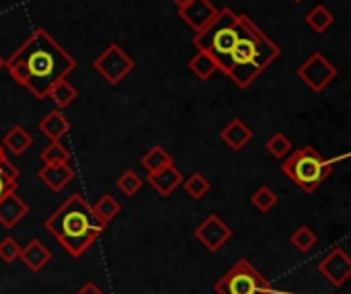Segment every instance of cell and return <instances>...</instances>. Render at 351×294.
Returning <instances> with one entry per match:
<instances>
[{"label":"cell","instance_id":"obj_29","mask_svg":"<svg viewBox=\"0 0 351 294\" xmlns=\"http://www.w3.org/2000/svg\"><path fill=\"white\" fill-rule=\"evenodd\" d=\"M19 256H21V245L12 237L0 241V260L4 264H12L14 260H19Z\"/></svg>","mask_w":351,"mask_h":294},{"label":"cell","instance_id":"obj_21","mask_svg":"<svg viewBox=\"0 0 351 294\" xmlns=\"http://www.w3.org/2000/svg\"><path fill=\"white\" fill-rule=\"evenodd\" d=\"M140 165L146 169V173H156L167 165H173V157L162 146H152L140 161Z\"/></svg>","mask_w":351,"mask_h":294},{"label":"cell","instance_id":"obj_10","mask_svg":"<svg viewBox=\"0 0 351 294\" xmlns=\"http://www.w3.org/2000/svg\"><path fill=\"white\" fill-rule=\"evenodd\" d=\"M179 16L195 33H199L218 16V8L212 4V0H187L179 4Z\"/></svg>","mask_w":351,"mask_h":294},{"label":"cell","instance_id":"obj_20","mask_svg":"<svg viewBox=\"0 0 351 294\" xmlns=\"http://www.w3.org/2000/svg\"><path fill=\"white\" fill-rule=\"evenodd\" d=\"M189 70H191L199 80H208V78L218 70V64H216V60H214L208 52L197 49V54L189 60Z\"/></svg>","mask_w":351,"mask_h":294},{"label":"cell","instance_id":"obj_16","mask_svg":"<svg viewBox=\"0 0 351 294\" xmlns=\"http://www.w3.org/2000/svg\"><path fill=\"white\" fill-rule=\"evenodd\" d=\"M222 140L232 148V150H243L251 140H253V130L243 122V120H232L224 130H222Z\"/></svg>","mask_w":351,"mask_h":294},{"label":"cell","instance_id":"obj_33","mask_svg":"<svg viewBox=\"0 0 351 294\" xmlns=\"http://www.w3.org/2000/svg\"><path fill=\"white\" fill-rule=\"evenodd\" d=\"M2 68H4V58L0 56V70H2Z\"/></svg>","mask_w":351,"mask_h":294},{"label":"cell","instance_id":"obj_24","mask_svg":"<svg viewBox=\"0 0 351 294\" xmlns=\"http://www.w3.org/2000/svg\"><path fill=\"white\" fill-rule=\"evenodd\" d=\"M183 190L191 200H202L210 192V181L202 173H193L189 179H183Z\"/></svg>","mask_w":351,"mask_h":294},{"label":"cell","instance_id":"obj_19","mask_svg":"<svg viewBox=\"0 0 351 294\" xmlns=\"http://www.w3.org/2000/svg\"><path fill=\"white\" fill-rule=\"evenodd\" d=\"M47 97L56 103V109H64V107L72 105V101L78 97V91L72 82H68V78H62L49 89Z\"/></svg>","mask_w":351,"mask_h":294},{"label":"cell","instance_id":"obj_5","mask_svg":"<svg viewBox=\"0 0 351 294\" xmlns=\"http://www.w3.org/2000/svg\"><path fill=\"white\" fill-rule=\"evenodd\" d=\"M218 294H271V284L243 258L216 284Z\"/></svg>","mask_w":351,"mask_h":294},{"label":"cell","instance_id":"obj_8","mask_svg":"<svg viewBox=\"0 0 351 294\" xmlns=\"http://www.w3.org/2000/svg\"><path fill=\"white\" fill-rule=\"evenodd\" d=\"M193 235H195V239H197L208 251H218V249H222V247L230 241L232 231H230V227H228L220 216L210 214V216L195 229Z\"/></svg>","mask_w":351,"mask_h":294},{"label":"cell","instance_id":"obj_1","mask_svg":"<svg viewBox=\"0 0 351 294\" xmlns=\"http://www.w3.org/2000/svg\"><path fill=\"white\" fill-rule=\"evenodd\" d=\"M4 68L16 84L25 87L41 101L47 99L49 89L58 80L68 78V74L74 72L76 60L45 29H35L23 45L4 60Z\"/></svg>","mask_w":351,"mask_h":294},{"label":"cell","instance_id":"obj_9","mask_svg":"<svg viewBox=\"0 0 351 294\" xmlns=\"http://www.w3.org/2000/svg\"><path fill=\"white\" fill-rule=\"evenodd\" d=\"M319 272L335 286L341 289L351 278V258L341 249L335 247L331 249L319 264Z\"/></svg>","mask_w":351,"mask_h":294},{"label":"cell","instance_id":"obj_32","mask_svg":"<svg viewBox=\"0 0 351 294\" xmlns=\"http://www.w3.org/2000/svg\"><path fill=\"white\" fill-rule=\"evenodd\" d=\"M74 294H105L95 282H86V284H82V289L78 291V293Z\"/></svg>","mask_w":351,"mask_h":294},{"label":"cell","instance_id":"obj_27","mask_svg":"<svg viewBox=\"0 0 351 294\" xmlns=\"http://www.w3.org/2000/svg\"><path fill=\"white\" fill-rule=\"evenodd\" d=\"M265 148H267V152H269L271 157H276V159H286V157L292 152V142H290L282 132H278V134H274V136L267 140Z\"/></svg>","mask_w":351,"mask_h":294},{"label":"cell","instance_id":"obj_14","mask_svg":"<svg viewBox=\"0 0 351 294\" xmlns=\"http://www.w3.org/2000/svg\"><path fill=\"white\" fill-rule=\"evenodd\" d=\"M19 260H21L31 272H39V270L45 268V264H49L51 253H49V249H47L39 239H31L25 247H21Z\"/></svg>","mask_w":351,"mask_h":294},{"label":"cell","instance_id":"obj_34","mask_svg":"<svg viewBox=\"0 0 351 294\" xmlns=\"http://www.w3.org/2000/svg\"><path fill=\"white\" fill-rule=\"evenodd\" d=\"M173 2H175V4L179 6V4H183V2H187V0H173Z\"/></svg>","mask_w":351,"mask_h":294},{"label":"cell","instance_id":"obj_4","mask_svg":"<svg viewBox=\"0 0 351 294\" xmlns=\"http://www.w3.org/2000/svg\"><path fill=\"white\" fill-rule=\"evenodd\" d=\"M333 167L335 161H327L315 146L306 144L286 157L282 163V173L288 175L302 192L313 194L327 181V177L333 173Z\"/></svg>","mask_w":351,"mask_h":294},{"label":"cell","instance_id":"obj_30","mask_svg":"<svg viewBox=\"0 0 351 294\" xmlns=\"http://www.w3.org/2000/svg\"><path fill=\"white\" fill-rule=\"evenodd\" d=\"M0 175L6 177V179H10V181H16L19 179V169L6 159V155L0 157Z\"/></svg>","mask_w":351,"mask_h":294},{"label":"cell","instance_id":"obj_6","mask_svg":"<svg viewBox=\"0 0 351 294\" xmlns=\"http://www.w3.org/2000/svg\"><path fill=\"white\" fill-rule=\"evenodd\" d=\"M93 66L109 84H119L134 70V60L125 54V49H121V45L111 43L95 58Z\"/></svg>","mask_w":351,"mask_h":294},{"label":"cell","instance_id":"obj_35","mask_svg":"<svg viewBox=\"0 0 351 294\" xmlns=\"http://www.w3.org/2000/svg\"><path fill=\"white\" fill-rule=\"evenodd\" d=\"M2 155H4V146L0 144V157H2Z\"/></svg>","mask_w":351,"mask_h":294},{"label":"cell","instance_id":"obj_22","mask_svg":"<svg viewBox=\"0 0 351 294\" xmlns=\"http://www.w3.org/2000/svg\"><path fill=\"white\" fill-rule=\"evenodd\" d=\"M333 21H335V16H333V12H331L325 4H317V6L306 14L308 27H311L313 31H317V33H325V31L333 25Z\"/></svg>","mask_w":351,"mask_h":294},{"label":"cell","instance_id":"obj_25","mask_svg":"<svg viewBox=\"0 0 351 294\" xmlns=\"http://www.w3.org/2000/svg\"><path fill=\"white\" fill-rule=\"evenodd\" d=\"M290 241H292V245H294L298 251L306 253V251H311V249L317 245V233H315L311 227H298V229L292 233Z\"/></svg>","mask_w":351,"mask_h":294},{"label":"cell","instance_id":"obj_31","mask_svg":"<svg viewBox=\"0 0 351 294\" xmlns=\"http://www.w3.org/2000/svg\"><path fill=\"white\" fill-rule=\"evenodd\" d=\"M10 192H16V181H10V179H6V177L0 175V200L4 196H8Z\"/></svg>","mask_w":351,"mask_h":294},{"label":"cell","instance_id":"obj_12","mask_svg":"<svg viewBox=\"0 0 351 294\" xmlns=\"http://www.w3.org/2000/svg\"><path fill=\"white\" fill-rule=\"evenodd\" d=\"M29 214V204L23 202V198L16 196V192H10L0 200V225L6 229H14L25 216Z\"/></svg>","mask_w":351,"mask_h":294},{"label":"cell","instance_id":"obj_7","mask_svg":"<svg viewBox=\"0 0 351 294\" xmlns=\"http://www.w3.org/2000/svg\"><path fill=\"white\" fill-rule=\"evenodd\" d=\"M298 78L315 93L325 91L335 78H337V68L323 56V54H313L302 66L298 68Z\"/></svg>","mask_w":351,"mask_h":294},{"label":"cell","instance_id":"obj_15","mask_svg":"<svg viewBox=\"0 0 351 294\" xmlns=\"http://www.w3.org/2000/svg\"><path fill=\"white\" fill-rule=\"evenodd\" d=\"M37 128H39V132L45 138H49L51 142H56V140H62L70 132V122L66 120V115L62 113V109H53V111H49L37 124Z\"/></svg>","mask_w":351,"mask_h":294},{"label":"cell","instance_id":"obj_11","mask_svg":"<svg viewBox=\"0 0 351 294\" xmlns=\"http://www.w3.org/2000/svg\"><path fill=\"white\" fill-rule=\"evenodd\" d=\"M146 181H148L150 188H152L154 192H158L162 198H169V196L183 183V175H181V171L175 167V163H173V165L162 167V169L156 171V173H148Z\"/></svg>","mask_w":351,"mask_h":294},{"label":"cell","instance_id":"obj_3","mask_svg":"<svg viewBox=\"0 0 351 294\" xmlns=\"http://www.w3.org/2000/svg\"><path fill=\"white\" fill-rule=\"evenodd\" d=\"M45 231L70 253L80 258L93 247L99 235L105 231V225L93 212V206L80 196L72 194L53 214L45 218Z\"/></svg>","mask_w":351,"mask_h":294},{"label":"cell","instance_id":"obj_26","mask_svg":"<svg viewBox=\"0 0 351 294\" xmlns=\"http://www.w3.org/2000/svg\"><path fill=\"white\" fill-rule=\"evenodd\" d=\"M251 204L259 210V212H269L276 204H278V196L274 190H269L267 185H261L253 196H251Z\"/></svg>","mask_w":351,"mask_h":294},{"label":"cell","instance_id":"obj_23","mask_svg":"<svg viewBox=\"0 0 351 294\" xmlns=\"http://www.w3.org/2000/svg\"><path fill=\"white\" fill-rule=\"evenodd\" d=\"M41 161H43V165H60V163H68V161H70V150H68L60 140L49 142V144L43 148V152H41Z\"/></svg>","mask_w":351,"mask_h":294},{"label":"cell","instance_id":"obj_36","mask_svg":"<svg viewBox=\"0 0 351 294\" xmlns=\"http://www.w3.org/2000/svg\"><path fill=\"white\" fill-rule=\"evenodd\" d=\"M294 2H302V0H294Z\"/></svg>","mask_w":351,"mask_h":294},{"label":"cell","instance_id":"obj_13","mask_svg":"<svg viewBox=\"0 0 351 294\" xmlns=\"http://www.w3.org/2000/svg\"><path fill=\"white\" fill-rule=\"evenodd\" d=\"M37 177L51 190V192H62L64 188H68L74 179V169L68 163H60V165H43L37 173Z\"/></svg>","mask_w":351,"mask_h":294},{"label":"cell","instance_id":"obj_18","mask_svg":"<svg viewBox=\"0 0 351 294\" xmlns=\"http://www.w3.org/2000/svg\"><path fill=\"white\" fill-rule=\"evenodd\" d=\"M93 212H95V216L99 218V223L107 227L113 218L119 216L121 204H119L111 194H105V196H101V198L93 204Z\"/></svg>","mask_w":351,"mask_h":294},{"label":"cell","instance_id":"obj_17","mask_svg":"<svg viewBox=\"0 0 351 294\" xmlns=\"http://www.w3.org/2000/svg\"><path fill=\"white\" fill-rule=\"evenodd\" d=\"M31 144H33V136L23 126H12L4 134V138H2V146L6 150H10L12 155H16V157H21L23 152H27L31 148Z\"/></svg>","mask_w":351,"mask_h":294},{"label":"cell","instance_id":"obj_2","mask_svg":"<svg viewBox=\"0 0 351 294\" xmlns=\"http://www.w3.org/2000/svg\"><path fill=\"white\" fill-rule=\"evenodd\" d=\"M280 56V47L247 16L239 14L237 39L230 47L222 72L241 89H247L255 78L274 64Z\"/></svg>","mask_w":351,"mask_h":294},{"label":"cell","instance_id":"obj_28","mask_svg":"<svg viewBox=\"0 0 351 294\" xmlns=\"http://www.w3.org/2000/svg\"><path fill=\"white\" fill-rule=\"evenodd\" d=\"M142 185H144V179H142L138 173H134V171H125V173H121V177L117 179V190H119L121 194H125V196L138 194Z\"/></svg>","mask_w":351,"mask_h":294}]
</instances>
